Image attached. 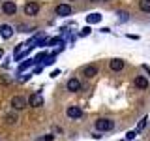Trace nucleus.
Instances as JSON below:
<instances>
[{"label": "nucleus", "mask_w": 150, "mask_h": 141, "mask_svg": "<svg viewBox=\"0 0 150 141\" xmlns=\"http://www.w3.org/2000/svg\"><path fill=\"white\" fill-rule=\"evenodd\" d=\"M146 120H148L146 117H144V119H141V120H139V124H137V130H135V132H137V134H141V132H143L144 128H146Z\"/></svg>", "instance_id": "nucleus-16"}, {"label": "nucleus", "mask_w": 150, "mask_h": 141, "mask_svg": "<svg viewBox=\"0 0 150 141\" xmlns=\"http://www.w3.org/2000/svg\"><path fill=\"white\" fill-rule=\"evenodd\" d=\"M96 130L98 132H111L112 128H115V120H111V119H100V120H96Z\"/></svg>", "instance_id": "nucleus-1"}, {"label": "nucleus", "mask_w": 150, "mask_h": 141, "mask_svg": "<svg viewBox=\"0 0 150 141\" xmlns=\"http://www.w3.org/2000/svg\"><path fill=\"white\" fill-rule=\"evenodd\" d=\"M94 75H98V66H94V64H90V66H86V68H84V77L92 79Z\"/></svg>", "instance_id": "nucleus-12"}, {"label": "nucleus", "mask_w": 150, "mask_h": 141, "mask_svg": "<svg viewBox=\"0 0 150 141\" xmlns=\"http://www.w3.org/2000/svg\"><path fill=\"white\" fill-rule=\"evenodd\" d=\"M28 79H30V73H26V75H23V77H21V79H19V81H21V83H25V81H28Z\"/></svg>", "instance_id": "nucleus-22"}, {"label": "nucleus", "mask_w": 150, "mask_h": 141, "mask_svg": "<svg viewBox=\"0 0 150 141\" xmlns=\"http://www.w3.org/2000/svg\"><path fill=\"white\" fill-rule=\"evenodd\" d=\"M2 56H4V51H2V49H0V58H2Z\"/></svg>", "instance_id": "nucleus-26"}, {"label": "nucleus", "mask_w": 150, "mask_h": 141, "mask_svg": "<svg viewBox=\"0 0 150 141\" xmlns=\"http://www.w3.org/2000/svg\"><path fill=\"white\" fill-rule=\"evenodd\" d=\"M49 45H60L62 47V40L60 38H53V40H49Z\"/></svg>", "instance_id": "nucleus-18"}, {"label": "nucleus", "mask_w": 150, "mask_h": 141, "mask_svg": "<svg viewBox=\"0 0 150 141\" xmlns=\"http://www.w3.org/2000/svg\"><path fill=\"white\" fill-rule=\"evenodd\" d=\"M124 66H126V62H124V60H120V58H112L111 62H109V68L112 70V72H122Z\"/></svg>", "instance_id": "nucleus-9"}, {"label": "nucleus", "mask_w": 150, "mask_h": 141, "mask_svg": "<svg viewBox=\"0 0 150 141\" xmlns=\"http://www.w3.org/2000/svg\"><path fill=\"white\" fill-rule=\"evenodd\" d=\"M4 120H6L8 124H15V122H17V117L13 115V113H8V115L4 117Z\"/></svg>", "instance_id": "nucleus-17"}, {"label": "nucleus", "mask_w": 150, "mask_h": 141, "mask_svg": "<svg viewBox=\"0 0 150 141\" xmlns=\"http://www.w3.org/2000/svg\"><path fill=\"white\" fill-rule=\"evenodd\" d=\"M101 13H98V11H94V13H90V15H86V23L88 25H94V23H100L101 21Z\"/></svg>", "instance_id": "nucleus-13"}, {"label": "nucleus", "mask_w": 150, "mask_h": 141, "mask_svg": "<svg viewBox=\"0 0 150 141\" xmlns=\"http://www.w3.org/2000/svg\"><path fill=\"white\" fill-rule=\"evenodd\" d=\"M135 135H137V132H128V134H126V137L122 139V141H131V139L135 137Z\"/></svg>", "instance_id": "nucleus-19"}, {"label": "nucleus", "mask_w": 150, "mask_h": 141, "mask_svg": "<svg viewBox=\"0 0 150 141\" xmlns=\"http://www.w3.org/2000/svg\"><path fill=\"white\" fill-rule=\"evenodd\" d=\"M92 2H100V0H92ZM101 2H107V0H101Z\"/></svg>", "instance_id": "nucleus-27"}, {"label": "nucleus", "mask_w": 150, "mask_h": 141, "mask_svg": "<svg viewBox=\"0 0 150 141\" xmlns=\"http://www.w3.org/2000/svg\"><path fill=\"white\" fill-rule=\"evenodd\" d=\"M68 90H71V92H79L81 90V83H79V79H75V77H71L68 81Z\"/></svg>", "instance_id": "nucleus-11"}, {"label": "nucleus", "mask_w": 150, "mask_h": 141, "mask_svg": "<svg viewBox=\"0 0 150 141\" xmlns=\"http://www.w3.org/2000/svg\"><path fill=\"white\" fill-rule=\"evenodd\" d=\"M2 11H4V15H15V11H17L15 2H9V0H6V2L2 4Z\"/></svg>", "instance_id": "nucleus-5"}, {"label": "nucleus", "mask_w": 150, "mask_h": 141, "mask_svg": "<svg viewBox=\"0 0 150 141\" xmlns=\"http://www.w3.org/2000/svg\"><path fill=\"white\" fill-rule=\"evenodd\" d=\"M25 13L26 15H36V13H40V2H34V0L26 2L25 4Z\"/></svg>", "instance_id": "nucleus-2"}, {"label": "nucleus", "mask_w": 150, "mask_h": 141, "mask_svg": "<svg viewBox=\"0 0 150 141\" xmlns=\"http://www.w3.org/2000/svg\"><path fill=\"white\" fill-rule=\"evenodd\" d=\"M133 85L139 88V90H146V88H148V79L144 77V75H137L135 81H133Z\"/></svg>", "instance_id": "nucleus-8"}, {"label": "nucleus", "mask_w": 150, "mask_h": 141, "mask_svg": "<svg viewBox=\"0 0 150 141\" xmlns=\"http://www.w3.org/2000/svg\"><path fill=\"white\" fill-rule=\"evenodd\" d=\"M56 15H60V17L71 15V6H69V4H58V6H56Z\"/></svg>", "instance_id": "nucleus-6"}, {"label": "nucleus", "mask_w": 150, "mask_h": 141, "mask_svg": "<svg viewBox=\"0 0 150 141\" xmlns=\"http://www.w3.org/2000/svg\"><path fill=\"white\" fill-rule=\"evenodd\" d=\"M66 115H68L69 119H81V117H83V109L79 105H69L68 109H66Z\"/></svg>", "instance_id": "nucleus-4"}, {"label": "nucleus", "mask_w": 150, "mask_h": 141, "mask_svg": "<svg viewBox=\"0 0 150 141\" xmlns=\"http://www.w3.org/2000/svg\"><path fill=\"white\" fill-rule=\"evenodd\" d=\"M139 9L144 13H150V0H141L139 2Z\"/></svg>", "instance_id": "nucleus-15"}, {"label": "nucleus", "mask_w": 150, "mask_h": 141, "mask_svg": "<svg viewBox=\"0 0 150 141\" xmlns=\"http://www.w3.org/2000/svg\"><path fill=\"white\" fill-rule=\"evenodd\" d=\"M0 36H2L4 40H9V38L13 36V26H9V25H0Z\"/></svg>", "instance_id": "nucleus-10"}, {"label": "nucleus", "mask_w": 150, "mask_h": 141, "mask_svg": "<svg viewBox=\"0 0 150 141\" xmlns=\"http://www.w3.org/2000/svg\"><path fill=\"white\" fill-rule=\"evenodd\" d=\"M54 139V135H45L43 139H40V141H53Z\"/></svg>", "instance_id": "nucleus-23"}, {"label": "nucleus", "mask_w": 150, "mask_h": 141, "mask_svg": "<svg viewBox=\"0 0 150 141\" xmlns=\"http://www.w3.org/2000/svg\"><path fill=\"white\" fill-rule=\"evenodd\" d=\"M53 62H54V55H49V56H45L43 64H53Z\"/></svg>", "instance_id": "nucleus-20"}, {"label": "nucleus", "mask_w": 150, "mask_h": 141, "mask_svg": "<svg viewBox=\"0 0 150 141\" xmlns=\"http://www.w3.org/2000/svg\"><path fill=\"white\" fill-rule=\"evenodd\" d=\"M41 68H43V66H41V64H40V66H36V70H34V73H40V72H41Z\"/></svg>", "instance_id": "nucleus-24"}, {"label": "nucleus", "mask_w": 150, "mask_h": 141, "mask_svg": "<svg viewBox=\"0 0 150 141\" xmlns=\"http://www.w3.org/2000/svg\"><path fill=\"white\" fill-rule=\"evenodd\" d=\"M26 102H28V105H32V107H41L43 105V96H41V94H32Z\"/></svg>", "instance_id": "nucleus-7"}, {"label": "nucleus", "mask_w": 150, "mask_h": 141, "mask_svg": "<svg viewBox=\"0 0 150 141\" xmlns=\"http://www.w3.org/2000/svg\"><path fill=\"white\" fill-rule=\"evenodd\" d=\"M56 75H60V70H54V72L51 73V77H56Z\"/></svg>", "instance_id": "nucleus-25"}, {"label": "nucleus", "mask_w": 150, "mask_h": 141, "mask_svg": "<svg viewBox=\"0 0 150 141\" xmlns=\"http://www.w3.org/2000/svg\"><path fill=\"white\" fill-rule=\"evenodd\" d=\"M32 64H36V60H34V58H28V60H25V62H21V64H19V73H23L26 68H30Z\"/></svg>", "instance_id": "nucleus-14"}, {"label": "nucleus", "mask_w": 150, "mask_h": 141, "mask_svg": "<svg viewBox=\"0 0 150 141\" xmlns=\"http://www.w3.org/2000/svg\"><path fill=\"white\" fill-rule=\"evenodd\" d=\"M26 98L25 96H13L11 98V107H13V109H25V107H26Z\"/></svg>", "instance_id": "nucleus-3"}, {"label": "nucleus", "mask_w": 150, "mask_h": 141, "mask_svg": "<svg viewBox=\"0 0 150 141\" xmlns=\"http://www.w3.org/2000/svg\"><path fill=\"white\" fill-rule=\"evenodd\" d=\"M90 32H92V28H90V26H84L83 30H81V36L84 38V36H88V34H90Z\"/></svg>", "instance_id": "nucleus-21"}]
</instances>
